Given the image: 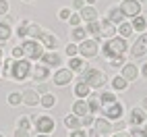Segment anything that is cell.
I'll use <instances>...</instances> for the list:
<instances>
[{
	"instance_id": "9a60e30c",
	"label": "cell",
	"mask_w": 147,
	"mask_h": 137,
	"mask_svg": "<svg viewBox=\"0 0 147 137\" xmlns=\"http://www.w3.org/2000/svg\"><path fill=\"white\" fill-rule=\"evenodd\" d=\"M114 33H116L114 23H110L108 19L100 23V37H108V40H110V37H114Z\"/></svg>"
},
{
	"instance_id": "4316f807",
	"label": "cell",
	"mask_w": 147,
	"mask_h": 137,
	"mask_svg": "<svg viewBox=\"0 0 147 137\" xmlns=\"http://www.w3.org/2000/svg\"><path fill=\"white\" fill-rule=\"evenodd\" d=\"M112 87H114V90H118V92H122V90H126V87H129V81H126L124 77L116 75L114 79H112Z\"/></svg>"
},
{
	"instance_id": "ee69618b",
	"label": "cell",
	"mask_w": 147,
	"mask_h": 137,
	"mask_svg": "<svg viewBox=\"0 0 147 137\" xmlns=\"http://www.w3.org/2000/svg\"><path fill=\"white\" fill-rule=\"evenodd\" d=\"M68 21H71L73 27H77V25L81 23V15H71V17H68Z\"/></svg>"
},
{
	"instance_id": "7dc6e473",
	"label": "cell",
	"mask_w": 147,
	"mask_h": 137,
	"mask_svg": "<svg viewBox=\"0 0 147 137\" xmlns=\"http://www.w3.org/2000/svg\"><path fill=\"white\" fill-rule=\"evenodd\" d=\"M73 6H75V11H77V8L81 11V8L85 6V0H73Z\"/></svg>"
},
{
	"instance_id": "b9f144b4",
	"label": "cell",
	"mask_w": 147,
	"mask_h": 137,
	"mask_svg": "<svg viewBox=\"0 0 147 137\" xmlns=\"http://www.w3.org/2000/svg\"><path fill=\"white\" fill-rule=\"evenodd\" d=\"M71 137H89V135H87V131H83V129H73Z\"/></svg>"
},
{
	"instance_id": "816d5d0a",
	"label": "cell",
	"mask_w": 147,
	"mask_h": 137,
	"mask_svg": "<svg viewBox=\"0 0 147 137\" xmlns=\"http://www.w3.org/2000/svg\"><path fill=\"white\" fill-rule=\"evenodd\" d=\"M114 137H131V133H118V135H114Z\"/></svg>"
},
{
	"instance_id": "74e56055",
	"label": "cell",
	"mask_w": 147,
	"mask_h": 137,
	"mask_svg": "<svg viewBox=\"0 0 147 137\" xmlns=\"http://www.w3.org/2000/svg\"><path fill=\"white\" fill-rule=\"evenodd\" d=\"M23 56H25L23 48H21V46H15V48H13V58L17 60V58H23Z\"/></svg>"
},
{
	"instance_id": "d590c367",
	"label": "cell",
	"mask_w": 147,
	"mask_h": 137,
	"mask_svg": "<svg viewBox=\"0 0 147 137\" xmlns=\"http://www.w3.org/2000/svg\"><path fill=\"white\" fill-rule=\"evenodd\" d=\"M131 137H147V131H145V129H141V127H133Z\"/></svg>"
},
{
	"instance_id": "e7e4bbea",
	"label": "cell",
	"mask_w": 147,
	"mask_h": 137,
	"mask_svg": "<svg viewBox=\"0 0 147 137\" xmlns=\"http://www.w3.org/2000/svg\"><path fill=\"white\" fill-rule=\"evenodd\" d=\"M141 2H143V0H141Z\"/></svg>"
},
{
	"instance_id": "2e32d148",
	"label": "cell",
	"mask_w": 147,
	"mask_h": 137,
	"mask_svg": "<svg viewBox=\"0 0 147 137\" xmlns=\"http://www.w3.org/2000/svg\"><path fill=\"white\" fill-rule=\"evenodd\" d=\"M42 62L46 66H60V56L56 52H44L42 54Z\"/></svg>"
},
{
	"instance_id": "ffe728a7",
	"label": "cell",
	"mask_w": 147,
	"mask_h": 137,
	"mask_svg": "<svg viewBox=\"0 0 147 137\" xmlns=\"http://www.w3.org/2000/svg\"><path fill=\"white\" fill-rule=\"evenodd\" d=\"M11 37V19H2L0 21V42H8Z\"/></svg>"
},
{
	"instance_id": "d6a6232c",
	"label": "cell",
	"mask_w": 147,
	"mask_h": 137,
	"mask_svg": "<svg viewBox=\"0 0 147 137\" xmlns=\"http://www.w3.org/2000/svg\"><path fill=\"white\" fill-rule=\"evenodd\" d=\"M40 102H42V106H46V108H52V106L56 104V98H54L52 94H44Z\"/></svg>"
},
{
	"instance_id": "91938a15",
	"label": "cell",
	"mask_w": 147,
	"mask_h": 137,
	"mask_svg": "<svg viewBox=\"0 0 147 137\" xmlns=\"http://www.w3.org/2000/svg\"><path fill=\"white\" fill-rule=\"evenodd\" d=\"M0 54H2V48H0Z\"/></svg>"
},
{
	"instance_id": "db71d44e",
	"label": "cell",
	"mask_w": 147,
	"mask_h": 137,
	"mask_svg": "<svg viewBox=\"0 0 147 137\" xmlns=\"http://www.w3.org/2000/svg\"><path fill=\"white\" fill-rule=\"evenodd\" d=\"M143 110L147 112V98H145V100H143Z\"/></svg>"
},
{
	"instance_id": "9f6ffc18",
	"label": "cell",
	"mask_w": 147,
	"mask_h": 137,
	"mask_svg": "<svg viewBox=\"0 0 147 137\" xmlns=\"http://www.w3.org/2000/svg\"><path fill=\"white\" fill-rule=\"evenodd\" d=\"M23 2H31V0H23Z\"/></svg>"
},
{
	"instance_id": "ba28073f",
	"label": "cell",
	"mask_w": 147,
	"mask_h": 137,
	"mask_svg": "<svg viewBox=\"0 0 147 137\" xmlns=\"http://www.w3.org/2000/svg\"><path fill=\"white\" fill-rule=\"evenodd\" d=\"M79 52L85 58H93L97 54V42L95 40H83L81 46H79Z\"/></svg>"
},
{
	"instance_id": "5bb4252c",
	"label": "cell",
	"mask_w": 147,
	"mask_h": 137,
	"mask_svg": "<svg viewBox=\"0 0 147 137\" xmlns=\"http://www.w3.org/2000/svg\"><path fill=\"white\" fill-rule=\"evenodd\" d=\"M40 100H42V98H40V94H37L35 90H25V92H23V102H25L27 106H37V104H40Z\"/></svg>"
},
{
	"instance_id": "7c38bea8",
	"label": "cell",
	"mask_w": 147,
	"mask_h": 137,
	"mask_svg": "<svg viewBox=\"0 0 147 137\" xmlns=\"http://www.w3.org/2000/svg\"><path fill=\"white\" fill-rule=\"evenodd\" d=\"M147 52V31H143L141 33V37L135 42V46L131 48V54L133 56H143Z\"/></svg>"
},
{
	"instance_id": "94428289",
	"label": "cell",
	"mask_w": 147,
	"mask_h": 137,
	"mask_svg": "<svg viewBox=\"0 0 147 137\" xmlns=\"http://www.w3.org/2000/svg\"><path fill=\"white\" fill-rule=\"evenodd\" d=\"M145 131H147V125H145Z\"/></svg>"
},
{
	"instance_id": "681fc988",
	"label": "cell",
	"mask_w": 147,
	"mask_h": 137,
	"mask_svg": "<svg viewBox=\"0 0 147 137\" xmlns=\"http://www.w3.org/2000/svg\"><path fill=\"white\" fill-rule=\"evenodd\" d=\"M141 75H143V77H145V79H147V62H145V64L141 66Z\"/></svg>"
},
{
	"instance_id": "44dd1931",
	"label": "cell",
	"mask_w": 147,
	"mask_h": 137,
	"mask_svg": "<svg viewBox=\"0 0 147 137\" xmlns=\"http://www.w3.org/2000/svg\"><path fill=\"white\" fill-rule=\"evenodd\" d=\"M89 92H91V87H89V83H87L85 79L75 85V96H77V98H87V96H89Z\"/></svg>"
},
{
	"instance_id": "52a82bcc",
	"label": "cell",
	"mask_w": 147,
	"mask_h": 137,
	"mask_svg": "<svg viewBox=\"0 0 147 137\" xmlns=\"http://www.w3.org/2000/svg\"><path fill=\"white\" fill-rule=\"evenodd\" d=\"M118 8L124 13V17H137V15H141V2H139V0H122V4Z\"/></svg>"
},
{
	"instance_id": "4dcf8cb0",
	"label": "cell",
	"mask_w": 147,
	"mask_h": 137,
	"mask_svg": "<svg viewBox=\"0 0 147 137\" xmlns=\"http://www.w3.org/2000/svg\"><path fill=\"white\" fill-rule=\"evenodd\" d=\"M85 35H87V31H85L83 27H79V25L73 27V40H75V42H83Z\"/></svg>"
},
{
	"instance_id": "f5cc1de1",
	"label": "cell",
	"mask_w": 147,
	"mask_h": 137,
	"mask_svg": "<svg viewBox=\"0 0 147 137\" xmlns=\"http://www.w3.org/2000/svg\"><path fill=\"white\" fill-rule=\"evenodd\" d=\"M85 2H87V4H89V6H93V4L97 2V0H85Z\"/></svg>"
},
{
	"instance_id": "ab89813d",
	"label": "cell",
	"mask_w": 147,
	"mask_h": 137,
	"mask_svg": "<svg viewBox=\"0 0 147 137\" xmlns=\"http://www.w3.org/2000/svg\"><path fill=\"white\" fill-rule=\"evenodd\" d=\"M77 52H79V46H75V44H68L66 46V54L68 56H77Z\"/></svg>"
},
{
	"instance_id": "3957f363",
	"label": "cell",
	"mask_w": 147,
	"mask_h": 137,
	"mask_svg": "<svg viewBox=\"0 0 147 137\" xmlns=\"http://www.w3.org/2000/svg\"><path fill=\"white\" fill-rule=\"evenodd\" d=\"M83 77L89 83V87H104L106 81H108L106 75L102 71H97V68H83Z\"/></svg>"
},
{
	"instance_id": "60d3db41",
	"label": "cell",
	"mask_w": 147,
	"mask_h": 137,
	"mask_svg": "<svg viewBox=\"0 0 147 137\" xmlns=\"http://www.w3.org/2000/svg\"><path fill=\"white\" fill-rule=\"evenodd\" d=\"M19 127H21V129H29V127H31L27 116H21V119H19Z\"/></svg>"
},
{
	"instance_id": "1f68e13d",
	"label": "cell",
	"mask_w": 147,
	"mask_h": 137,
	"mask_svg": "<svg viewBox=\"0 0 147 137\" xmlns=\"http://www.w3.org/2000/svg\"><path fill=\"white\" fill-rule=\"evenodd\" d=\"M21 102H23V94H19V92L8 94V104H11V106H19Z\"/></svg>"
},
{
	"instance_id": "d6986e66",
	"label": "cell",
	"mask_w": 147,
	"mask_h": 137,
	"mask_svg": "<svg viewBox=\"0 0 147 137\" xmlns=\"http://www.w3.org/2000/svg\"><path fill=\"white\" fill-rule=\"evenodd\" d=\"M40 40H42V44L48 48V50H54V48L58 46V40H56V37H54L52 33H48V31H42Z\"/></svg>"
},
{
	"instance_id": "7a4b0ae2",
	"label": "cell",
	"mask_w": 147,
	"mask_h": 137,
	"mask_svg": "<svg viewBox=\"0 0 147 137\" xmlns=\"http://www.w3.org/2000/svg\"><path fill=\"white\" fill-rule=\"evenodd\" d=\"M31 75V64H29V60H25V58H13V66H11V73H8V77L15 81H25L27 77Z\"/></svg>"
},
{
	"instance_id": "f35d334b",
	"label": "cell",
	"mask_w": 147,
	"mask_h": 137,
	"mask_svg": "<svg viewBox=\"0 0 147 137\" xmlns=\"http://www.w3.org/2000/svg\"><path fill=\"white\" fill-rule=\"evenodd\" d=\"M8 15V0H0V17Z\"/></svg>"
},
{
	"instance_id": "be15d7a7",
	"label": "cell",
	"mask_w": 147,
	"mask_h": 137,
	"mask_svg": "<svg viewBox=\"0 0 147 137\" xmlns=\"http://www.w3.org/2000/svg\"><path fill=\"white\" fill-rule=\"evenodd\" d=\"M0 137H2V135H0Z\"/></svg>"
},
{
	"instance_id": "cb8c5ba5",
	"label": "cell",
	"mask_w": 147,
	"mask_h": 137,
	"mask_svg": "<svg viewBox=\"0 0 147 137\" xmlns=\"http://www.w3.org/2000/svg\"><path fill=\"white\" fill-rule=\"evenodd\" d=\"M64 127H68V129H79L81 127V119L77 114H68V116H64Z\"/></svg>"
},
{
	"instance_id": "c3c4849f",
	"label": "cell",
	"mask_w": 147,
	"mask_h": 137,
	"mask_svg": "<svg viewBox=\"0 0 147 137\" xmlns=\"http://www.w3.org/2000/svg\"><path fill=\"white\" fill-rule=\"evenodd\" d=\"M68 17H71V11H68V8H62V11H60V19H64V21H66Z\"/></svg>"
},
{
	"instance_id": "83f0119b",
	"label": "cell",
	"mask_w": 147,
	"mask_h": 137,
	"mask_svg": "<svg viewBox=\"0 0 147 137\" xmlns=\"http://www.w3.org/2000/svg\"><path fill=\"white\" fill-rule=\"evenodd\" d=\"M87 108H89V112L93 114V112H97L102 108V102H100V98H95V96H91V100H87Z\"/></svg>"
},
{
	"instance_id": "f1b7e54d",
	"label": "cell",
	"mask_w": 147,
	"mask_h": 137,
	"mask_svg": "<svg viewBox=\"0 0 147 137\" xmlns=\"http://www.w3.org/2000/svg\"><path fill=\"white\" fill-rule=\"evenodd\" d=\"M87 33H91L93 37H100V21H89L87 23Z\"/></svg>"
},
{
	"instance_id": "5b68a950",
	"label": "cell",
	"mask_w": 147,
	"mask_h": 137,
	"mask_svg": "<svg viewBox=\"0 0 147 137\" xmlns=\"http://www.w3.org/2000/svg\"><path fill=\"white\" fill-rule=\"evenodd\" d=\"M102 112H104L110 121H118V119H122L124 108H122V104L116 100V102H110V104H104V106H102Z\"/></svg>"
},
{
	"instance_id": "277c9868",
	"label": "cell",
	"mask_w": 147,
	"mask_h": 137,
	"mask_svg": "<svg viewBox=\"0 0 147 137\" xmlns=\"http://www.w3.org/2000/svg\"><path fill=\"white\" fill-rule=\"evenodd\" d=\"M21 48H23V52H25V56L29 60H37V58H42V54H44V50H42V46H40L37 40H23Z\"/></svg>"
},
{
	"instance_id": "8fae6325",
	"label": "cell",
	"mask_w": 147,
	"mask_h": 137,
	"mask_svg": "<svg viewBox=\"0 0 147 137\" xmlns=\"http://www.w3.org/2000/svg\"><path fill=\"white\" fill-rule=\"evenodd\" d=\"M120 77H124L126 81H135L139 77V68H137L133 62H124L120 66Z\"/></svg>"
},
{
	"instance_id": "f546056e",
	"label": "cell",
	"mask_w": 147,
	"mask_h": 137,
	"mask_svg": "<svg viewBox=\"0 0 147 137\" xmlns=\"http://www.w3.org/2000/svg\"><path fill=\"white\" fill-rule=\"evenodd\" d=\"M118 33L126 40V37L133 33V25H131V23H126V21H122V23H120V27H118Z\"/></svg>"
},
{
	"instance_id": "4fadbf2b",
	"label": "cell",
	"mask_w": 147,
	"mask_h": 137,
	"mask_svg": "<svg viewBox=\"0 0 147 137\" xmlns=\"http://www.w3.org/2000/svg\"><path fill=\"white\" fill-rule=\"evenodd\" d=\"M145 121H147V114H145L143 108H133L131 110V125L133 127H141V125H145Z\"/></svg>"
},
{
	"instance_id": "8d00e7d4",
	"label": "cell",
	"mask_w": 147,
	"mask_h": 137,
	"mask_svg": "<svg viewBox=\"0 0 147 137\" xmlns=\"http://www.w3.org/2000/svg\"><path fill=\"white\" fill-rule=\"evenodd\" d=\"M27 27H29L27 23H21V25H19V29H17V35L25 40V35H27Z\"/></svg>"
},
{
	"instance_id": "30bf717a",
	"label": "cell",
	"mask_w": 147,
	"mask_h": 137,
	"mask_svg": "<svg viewBox=\"0 0 147 137\" xmlns=\"http://www.w3.org/2000/svg\"><path fill=\"white\" fill-rule=\"evenodd\" d=\"M114 131V127L110 125L108 119H95L93 121V133H100V135H110Z\"/></svg>"
},
{
	"instance_id": "11a10c76",
	"label": "cell",
	"mask_w": 147,
	"mask_h": 137,
	"mask_svg": "<svg viewBox=\"0 0 147 137\" xmlns=\"http://www.w3.org/2000/svg\"><path fill=\"white\" fill-rule=\"evenodd\" d=\"M37 137H50V135H46V133H40V135H37Z\"/></svg>"
},
{
	"instance_id": "603a6c76",
	"label": "cell",
	"mask_w": 147,
	"mask_h": 137,
	"mask_svg": "<svg viewBox=\"0 0 147 137\" xmlns=\"http://www.w3.org/2000/svg\"><path fill=\"white\" fill-rule=\"evenodd\" d=\"M81 19H85L87 23H89V21H97V11L93 6H83L81 8Z\"/></svg>"
},
{
	"instance_id": "d4e9b609",
	"label": "cell",
	"mask_w": 147,
	"mask_h": 137,
	"mask_svg": "<svg viewBox=\"0 0 147 137\" xmlns=\"http://www.w3.org/2000/svg\"><path fill=\"white\" fill-rule=\"evenodd\" d=\"M108 21L110 23H122L124 21V13L120 8H110V13H108Z\"/></svg>"
},
{
	"instance_id": "680465c9",
	"label": "cell",
	"mask_w": 147,
	"mask_h": 137,
	"mask_svg": "<svg viewBox=\"0 0 147 137\" xmlns=\"http://www.w3.org/2000/svg\"><path fill=\"white\" fill-rule=\"evenodd\" d=\"M102 137H110V135H102Z\"/></svg>"
},
{
	"instance_id": "6f0895ef",
	"label": "cell",
	"mask_w": 147,
	"mask_h": 137,
	"mask_svg": "<svg viewBox=\"0 0 147 137\" xmlns=\"http://www.w3.org/2000/svg\"><path fill=\"white\" fill-rule=\"evenodd\" d=\"M0 75H2V66H0Z\"/></svg>"
},
{
	"instance_id": "bcb514c9",
	"label": "cell",
	"mask_w": 147,
	"mask_h": 137,
	"mask_svg": "<svg viewBox=\"0 0 147 137\" xmlns=\"http://www.w3.org/2000/svg\"><path fill=\"white\" fill-rule=\"evenodd\" d=\"M81 125H85V127H89V125H93V116H81Z\"/></svg>"
},
{
	"instance_id": "6da1fadb",
	"label": "cell",
	"mask_w": 147,
	"mask_h": 137,
	"mask_svg": "<svg viewBox=\"0 0 147 137\" xmlns=\"http://www.w3.org/2000/svg\"><path fill=\"white\" fill-rule=\"evenodd\" d=\"M129 50L124 37H110L106 44H104V56L106 60H114V58H120L124 56V52Z\"/></svg>"
},
{
	"instance_id": "484cf974",
	"label": "cell",
	"mask_w": 147,
	"mask_h": 137,
	"mask_svg": "<svg viewBox=\"0 0 147 137\" xmlns=\"http://www.w3.org/2000/svg\"><path fill=\"white\" fill-rule=\"evenodd\" d=\"M68 68H71L73 73H81L83 68H85V64H83V60H81V58H77V56H71V62H68Z\"/></svg>"
},
{
	"instance_id": "8992f818",
	"label": "cell",
	"mask_w": 147,
	"mask_h": 137,
	"mask_svg": "<svg viewBox=\"0 0 147 137\" xmlns=\"http://www.w3.org/2000/svg\"><path fill=\"white\" fill-rule=\"evenodd\" d=\"M35 129L40 131V133L50 135V133L54 131V119H52V116H48V114H40V116H35Z\"/></svg>"
},
{
	"instance_id": "9c48e42d",
	"label": "cell",
	"mask_w": 147,
	"mask_h": 137,
	"mask_svg": "<svg viewBox=\"0 0 147 137\" xmlns=\"http://www.w3.org/2000/svg\"><path fill=\"white\" fill-rule=\"evenodd\" d=\"M73 81V71L71 68H58L54 73V85H68Z\"/></svg>"
},
{
	"instance_id": "7bdbcfd3",
	"label": "cell",
	"mask_w": 147,
	"mask_h": 137,
	"mask_svg": "<svg viewBox=\"0 0 147 137\" xmlns=\"http://www.w3.org/2000/svg\"><path fill=\"white\" fill-rule=\"evenodd\" d=\"M15 137H29V129H21V127H17Z\"/></svg>"
},
{
	"instance_id": "f6af8a7d",
	"label": "cell",
	"mask_w": 147,
	"mask_h": 137,
	"mask_svg": "<svg viewBox=\"0 0 147 137\" xmlns=\"http://www.w3.org/2000/svg\"><path fill=\"white\" fill-rule=\"evenodd\" d=\"M112 62V66L114 68H120L122 64H124V56H120V58H114V60H110Z\"/></svg>"
},
{
	"instance_id": "7402d4cb",
	"label": "cell",
	"mask_w": 147,
	"mask_h": 137,
	"mask_svg": "<svg viewBox=\"0 0 147 137\" xmlns=\"http://www.w3.org/2000/svg\"><path fill=\"white\" fill-rule=\"evenodd\" d=\"M133 29L135 31H139V33H143L145 29H147V19L143 17V15H137V17H133Z\"/></svg>"
},
{
	"instance_id": "f907efd6",
	"label": "cell",
	"mask_w": 147,
	"mask_h": 137,
	"mask_svg": "<svg viewBox=\"0 0 147 137\" xmlns=\"http://www.w3.org/2000/svg\"><path fill=\"white\" fill-rule=\"evenodd\" d=\"M37 90H40V92H42V94H48V92H46V90H48V87H46V85H44V83H40V85H37Z\"/></svg>"
},
{
	"instance_id": "e0dca14e",
	"label": "cell",
	"mask_w": 147,
	"mask_h": 137,
	"mask_svg": "<svg viewBox=\"0 0 147 137\" xmlns=\"http://www.w3.org/2000/svg\"><path fill=\"white\" fill-rule=\"evenodd\" d=\"M73 114H77L79 119H81V116H85V114H89V108H87V102L83 100V98L75 100V104H73Z\"/></svg>"
},
{
	"instance_id": "e575fe53",
	"label": "cell",
	"mask_w": 147,
	"mask_h": 137,
	"mask_svg": "<svg viewBox=\"0 0 147 137\" xmlns=\"http://www.w3.org/2000/svg\"><path fill=\"white\" fill-rule=\"evenodd\" d=\"M100 102H102V106H104V104H110V102H116V96H114L112 92H104V94L100 96Z\"/></svg>"
},
{
	"instance_id": "6125c7cd",
	"label": "cell",
	"mask_w": 147,
	"mask_h": 137,
	"mask_svg": "<svg viewBox=\"0 0 147 137\" xmlns=\"http://www.w3.org/2000/svg\"><path fill=\"white\" fill-rule=\"evenodd\" d=\"M120 2H122V0H120Z\"/></svg>"
},
{
	"instance_id": "ac0fdd59",
	"label": "cell",
	"mask_w": 147,
	"mask_h": 137,
	"mask_svg": "<svg viewBox=\"0 0 147 137\" xmlns=\"http://www.w3.org/2000/svg\"><path fill=\"white\" fill-rule=\"evenodd\" d=\"M48 75H50V66H46V64H44V66H35L33 73H31V77H33L35 83H42Z\"/></svg>"
},
{
	"instance_id": "836d02e7",
	"label": "cell",
	"mask_w": 147,
	"mask_h": 137,
	"mask_svg": "<svg viewBox=\"0 0 147 137\" xmlns=\"http://www.w3.org/2000/svg\"><path fill=\"white\" fill-rule=\"evenodd\" d=\"M27 35H29V37H35V40H40V35H42V27H37V25H29V27H27Z\"/></svg>"
}]
</instances>
